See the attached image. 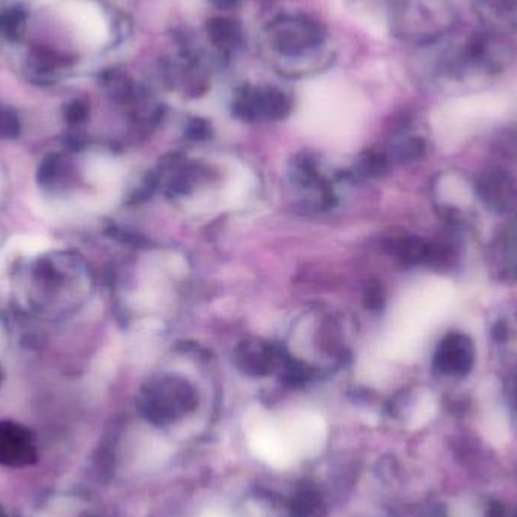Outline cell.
Segmentation results:
<instances>
[{
  "label": "cell",
  "instance_id": "obj_10",
  "mask_svg": "<svg viewBox=\"0 0 517 517\" xmlns=\"http://www.w3.org/2000/svg\"><path fill=\"white\" fill-rule=\"evenodd\" d=\"M189 135H191L194 140H205L209 135L208 124L203 123L202 120L194 121V124H191V129H189Z\"/></svg>",
  "mask_w": 517,
  "mask_h": 517
},
{
  "label": "cell",
  "instance_id": "obj_2",
  "mask_svg": "<svg viewBox=\"0 0 517 517\" xmlns=\"http://www.w3.org/2000/svg\"><path fill=\"white\" fill-rule=\"evenodd\" d=\"M268 46L286 61H303L324 47L326 29L304 16H285L268 28Z\"/></svg>",
  "mask_w": 517,
  "mask_h": 517
},
{
  "label": "cell",
  "instance_id": "obj_7",
  "mask_svg": "<svg viewBox=\"0 0 517 517\" xmlns=\"http://www.w3.org/2000/svg\"><path fill=\"white\" fill-rule=\"evenodd\" d=\"M436 362L446 369H460L472 362V345L463 336H451L443 342Z\"/></svg>",
  "mask_w": 517,
  "mask_h": 517
},
{
  "label": "cell",
  "instance_id": "obj_4",
  "mask_svg": "<svg viewBox=\"0 0 517 517\" xmlns=\"http://www.w3.org/2000/svg\"><path fill=\"white\" fill-rule=\"evenodd\" d=\"M62 14L85 46L100 47L108 40L105 14L91 0H69L62 5Z\"/></svg>",
  "mask_w": 517,
  "mask_h": 517
},
{
  "label": "cell",
  "instance_id": "obj_1",
  "mask_svg": "<svg viewBox=\"0 0 517 517\" xmlns=\"http://www.w3.org/2000/svg\"><path fill=\"white\" fill-rule=\"evenodd\" d=\"M391 28L397 37L416 46H436L457 26L451 0H391Z\"/></svg>",
  "mask_w": 517,
  "mask_h": 517
},
{
  "label": "cell",
  "instance_id": "obj_9",
  "mask_svg": "<svg viewBox=\"0 0 517 517\" xmlns=\"http://www.w3.org/2000/svg\"><path fill=\"white\" fill-rule=\"evenodd\" d=\"M365 300L366 306H369V309H378V307L383 304V294H381L380 288H378V286H371V288H368Z\"/></svg>",
  "mask_w": 517,
  "mask_h": 517
},
{
  "label": "cell",
  "instance_id": "obj_8",
  "mask_svg": "<svg viewBox=\"0 0 517 517\" xmlns=\"http://www.w3.org/2000/svg\"><path fill=\"white\" fill-rule=\"evenodd\" d=\"M209 37H211L212 44L218 49L230 50L238 43L239 32L232 22L218 19L209 26Z\"/></svg>",
  "mask_w": 517,
  "mask_h": 517
},
{
  "label": "cell",
  "instance_id": "obj_11",
  "mask_svg": "<svg viewBox=\"0 0 517 517\" xmlns=\"http://www.w3.org/2000/svg\"><path fill=\"white\" fill-rule=\"evenodd\" d=\"M212 2L220 8H232L238 4V0H212Z\"/></svg>",
  "mask_w": 517,
  "mask_h": 517
},
{
  "label": "cell",
  "instance_id": "obj_5",
  "mask_svg": "<svg viewBox=\"0 0 517 517\" xmlns=\"http://www.w3.org/2000/svg\"><path fill=\"white\" fill-rule=\"evenodd\" d=\"M474 7L487 31L501 35L517 32V0H474Z\"/></svg>",
  "mask_w": 517,
  "mask_h": 517
},
{
  "label": "cell",
  "instance_id": "obj_3",
  "mask_svg": "<svg viewBox=\"0 0 517 517\" xmlns=\"http://www.w3.org/2000/svg\"><path fill=\"white\" fill-rule=\"evenodd\" d=\"M289 111L291 99L277 88H245L235 100L236 115L248 121L282 120Z\"/></svg>",
  "mask_w": 517,
  "mask_h": 517
},
{
  "label": "cell",
  "instance_id": "obj_6",
  "mask_svg": "<svg viewBox=\"0 0 517 517\" xmlns=\"http://www.w3.org/2000/svg\"><path fill=\"white\" fill-rule=\"evenodd\" d=\"M283 359L280 351L261 341H245L235 351V362L248 374H265L271 366Z\"/></svg>",
  "mask_w": 517,
  "mask_h": 517
}]
</instances>
